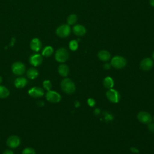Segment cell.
I'll return each mask as SVG.
<instances>
[{
	"label": "cell",
	"instance_id": "1",
	"mask_svg": "<svg viewBox=\"0 0 154 154\" xmlns=\"http://www.w3.org/2000/svg\"><path fill=\"white\" fill-rule=\"evenodd\" d=\"M61 87L62 90L68 94H71L75 91V84L69 78H65L61 81Z\"/></svg>",
	"mask_w": 154,
	"mask_h": 154
},
{
	"label": "cell",
	"instance_id": "5",
	"mask_svg": "<svg viewBox=\"0 0 154 154\" xmlns=\"http://www.w3.org/2000/svg\"><path fill=\"white\" fill-rule=\"evenodd\" d=\"M11 70L13 73L16 75H22L25 71V66L22 63L17 61L12 64Z\"/></svg>",
	"mask_w": 154,
	"mask_h": 154
},
{
	"label": "cell",
	"instance_id": "27",
	"mask_svg": "<svg viewBox=\"0 0 154 154\" xmlns=\"http://www.w3.org/2000/svg\"><path fill=\"white\" fill-rule=\"evenodd\" d=\"M148 129L152 133H154V123H150L148 124Z\"/></svg>",
	"mask_w": 154,
	"mask_h": 154
},
{
	"label": "cell",
	"instance_id": "9",
	"mask_svg": "<svg viewBox=\"0 0 154 154\" xmlns=\"http://www.w3.org/2000/svg\"><path fill=\"white\" fill-rule=\"evenodd\" d=\"M138 120L144 124H149L152 122V118L150 114L146 111H140L137 115Z\"/></svg>",
	"mask_w": 154,
	"mask_h": 154
},
{
	"label": "cell",
	"instance_id": "6",
	"mask_svg": "<svg viewBox=\"0 0 154 154\" xmlns=\"http://www.w3.org/2000/svg\"><path fill=\"white\" fill-rule=\"evenodd\" d=\"M106 96L108 100L113 103H117L120 99V95L119 93L112 88H110L106 91Z\"/></svg>",
	"mask_w": 154,
	"mask_h": 154
},
{
	"label": "cell",
	"instance_id": "23",
	"mask_svg": "<svg viewBox=\"0 0 154 154\" xmlns=\"http://www.w3.org/2000/svg\"><path fill=\"white\" fill-rule=\"evenodd\" d=\"M69 48L70 50L74 51H76L78 48V42L76 40H73L72 41H70L69 42Z\"/></svg>",
	"mask_w": 154,
	"mask_h": 154
},
{
	"label": "cell",
	"instance_id": "3",
	"mask_svg": "<svg viewBox=\"0 0 154 154\" xmlns=\"http://www.w3.org/2000/svg\"><path fill=\"white\" fill-rule=\"evenodd\" d=\"M126 64V60L121 56H115L111 61V65L116 69L123 68Z\"/></svg>",
	"mask_w": 154,
	"mask_h": 154
},
{
	"label": "cell",
	"instance_id": "25",
	"mask_svg": "<svg viewBox=\"0 0 154 154\" xmlns=\"http://www.w3.org/2000/svg\"><path fill=\"white\" fill-rule=\"evenodd\" d=\"M22 154H35V152L32 147H26L22 150Z\"/></svg>",
	"mask_w": 154,
	"mask_h": 154
},
{
	"label": "cell",
	"instance_id": "17",
	"mask_svg": "<svg viewBox=\"0 0 154 154\" xmlns=\"http://www.w3.org/2000/svg\"><path fill=\"white\" fill-rule=\"evenodd\" d=\"M58 73L62 76H64V77H66L69 74V67L66 65V64H60L59 66H58Z\"/></svg>",
	"mask_w": 154,
	"mask_h": 154
},
{
	"label": "cell",
	"instance_id": "26",
	"mask_svg": "<svg viewBox=\"0 0 154 154\" xmlns=\"http://www.w3.org/2000/svg\"><path fill=\"white\" fill-rule=\"evenodd\" d=\"M87 103L90 106H94L95 105V100L92 98H89L87 100Z\"/></svg>",
	"mask_w": 154,
	"mask_h": 154
},
{
	"label": "cell",
	"instance_id": "2",
	"mask_svg": "<svg viewBox=\"0 0 154 154\" xmlns=\"http://www.w3.org/2000/svg\"><path fill=\"white\" fill-rule=\"evenodd\" d=\"M69 58V53L67 49L64 48H59L55 53V58L59 63H64Z\"/></svg>",
	"mask_w": 154,
	"mask_h": 154
},
{
	"label": "cell",
	"instance_id": "35",
	"mask_svg": "<svg viewBox=\"0 0 154 154\" xmlns=\"http://www.w3.org/2000/svg\"><path fill=\"white\" fill-rule=\"evenodd\" d=\"M75 106L76 107H78V106H80L79 102L78 101H76V102H75Z\"/></svg>",
	"mask_w": 154,
	"mask_h": 154
},
{
	"label": "cell",
	"instance_id": "33",
	"mask_svg": "<svg viewBox=\"0 0 154 154\" xmlns=\"http://www.w3.org/2000/svg\"><path fill=\"white\" fill-rule=\"evenodd\" d=\"M100 110L99 109H98V108L95 109L94 111V114H95L96 115L99 114H100Z\"/></svg>",
	"mask_w": 154,
	"mask_h": 154
},
{
	"label": "cell",
	"instance_id": "28",
	"mask_svg": "<svg viewBox=\"0 0 154 154\" xmlns=\"http://www.w3.org/2000/svg\"><path fill=\"white\" fill-rule=\"evenodd\" d=\"M111 64L106 63H105V64L103 65V68L105 69H106V70H108V69H109L111 68Z\"/></svg>",
	"mask_w": 154,
	"mask_h": 154
},
{
	"label": "cell",
	"instance_id": "37",
	"mask_svg": "<svg viewBox=\"0 0 154 154\" xmlns=\"http://www.w3.org/2000/svg\"><path fill=\"white\" fill-rule=\"evenodd\" d=\"M152 58L154 60V52H153V54H152Z\"/></svg>",
	"mask_w": 154,
	"mask_h": 154
},
{
	"label": "cell",
	"instance_id": "24",
	"mask_svg": "<svg viewBox=\"0 0 154 154\" xmlns=\"http://www.w3.org/2000/svg\"><path fill=\"white\" fill-rule=\"evenodd\" d=\"M43 86L45 90L49 91L52 88V83L49 80H45L43 82Z\"/></svg>",
	"mask_w": 154,
	"mask_h": 154
},
{
	"label": "cell",
	"instance_id": "34",
	"mask_svg": "<svg viewBox=\"0 0 154 154\" xmlns=\"http://www.w3.org/2000/svg\"><path fill=\"white\" fill-rule=\"evenodd\" d=\"M149 2H150V4L151 5V6L154 7V0H149Z\"/></svg>",
	"mask_w": 154,
	"mask_h": 154
},
{
	"label": "cell",
	"instance_id": "4",
	"mask_svg": "<svg viewBox=\"0 0 154 154\" xmlns=\"http://www.w3.org/2000/svg\"><path fill=\"white\" fill-rule=\"evenodd\" d=\"M70 33V28L68 24H63L59 26L57 30V35L61 38H65L69 35Z\"/></svg>",
	"mask_w": 154,
	"mask_h": 154
},
{
	"label": "cell",
	"instance_id": "31",
	"mask_svg": "<svg viewBox=\"0 0 154 154\" xmlns=\"http://www.w3.org/2000/svg\"><path fill=\"white\" fill-rule=\"evenodd\" d=\"M105 119H107V120H112V119H113V117H112L111 114H106V116L105 117Z\"/></svg>",
	"mask_w": 154,
	"mask_h": 154
},
{
	"label": "cell",
	"instance_id": "13",
	"mask_svg": "<svg viewBox=\"0 0 154 154\" xmlns=\"http://www.w3.org/2000/svg\"><path fill=\"white\" fill-rule=\"evenodd\" d=\"M73 32L77 36H83L86 33V29L83 25L77 24L73 27Z\"/></svg>",
	"mask_w": 154,
	"mask_h": 154
},
{
	"label": "cell",
	"instance_id": "7",
	"mask_svg": "<svg viewBox=\"0 0 154 154\" xmlns=\"http://www.w3.org/2000/svg\"><path fill=\"white\" fill-rule=\"evenodd\" d=\"M46 99L49 102L57 103L60 101L61 97L58 93L55 91L49 90L46 94Z\"/></svg>",
	"mask_w": 154,
	"mask_h": 154
},
{
	"label": "cell",
	"instance_id": "20",
	"mask_svg": "<svg viewBox=\"0 0 154 154\" xmlns=\"http://www.w3.org/2000/svg\"><path fill=\"white\" fill-rule=\"evenodd\" d=\"M10 94V91L8 89L3 86L0 85V98H6Z\"/></svg>",
	"mask_w": 154,
	"mask_h": 154
},
{
	"label": "cell",
	"instance_id": "21",
	"mask_svg": "<svg viewBox=\"0 0 154 154\" xmlns=\"http://www.w3.org/2000/svg\"><path fill=\"white\" fill-rule=\"evenodd\" d=\"M53 52H54L53 48L50 46H46L43 49V52H42V55L44 57H50L52 54Z\"/></svg>",
	"mask_w": 154,
	"mask_h": 154
},
{
	"label": "cell",
	"instance_id": "36",
	"mask_svg": "<svg viewBox=\"0 0 154 154\" xmlns=\"http://www.w3.org/2000/svg\"><path fill=\"white\" fill-rule=\"evenodd\" d=\"M2 77L0 76V84L2 83Z\"/></svg>",
	"mask_w": 154,
	"mask_h": 154
},
{
	"label": "cell",
	"instance_id": "38",
	"mask_svg": "<svg viewBox=\"0 0 154 154\" xmlns=\"http://www.w3.org/2000/svg\"><path fill=\"white\" fill-rule=\"evenodd\" d=\"M153 122H154V116H153Z\"/></svg>",
	"mask_w": 154,
	"mask_h": 154
},
{
	"label": "cell",
	"instance_id": "32",
	"mask_svg": "<svg viewBox=\"0 0 154 154\" xmlns=\"http://www.w3.org/2000/svg\"><path fill=\"white\" fill-rule=\"evenodd\" d=\"M37 105L39 106H42L44 105V102L42 101V100H39L38 102H37Z\"/></svg>",
	"mask_w": 154,
	"mask_h": 154
},
{
	"label": "cell",
	"instance_id": "12",
	"mask_svg": "<svg viewBox=\"0 0 154 154\" xmlns=\"http://www.w3.org/2000/svg\"><path fill=\"white\" fill-rule=\"evenodd\" d=\"M29 61L32 66L37 67L38 66H40L42 63L43 58L39 54H34L29 57Z\"/></svg>",
	"mask_w": 154,
	"mask_h": 154
},
{
	"label": "cell",
	"instance_id": "10",
	"mask_svg": "<svg viewBox=\"0 0 154 154\" xmlns=\"http://www.w3.org/2000/svg\"><path fill=\"white\" fill-rule=\"evenodd\" d=\"M153 66V62L152 60L150 58H145L143 60H142L140 64V68L144 70V71H148L150 70Z\"/></svg>",
	"mask_w": 154,
	"mask_h": 154
},
{
	"label": "cell",
	"instance_id": "30",
	"mask_svg": "<svg viewBox=\"0 0 154 154\" xmlns=\"http://www.w3.org/2000/svg\"><path fill=\"white\" fill-rule=\"evenodd\" d=\"M2 154H14V153H13V152L12 150L8 149V150H5L3 152Z\"/></svg>",
	"mask_w": 154,
	"mask_h": 154
},
{
	"label": "cell",
	"instance_id": "29",
	"mask_svg": "<svg viewBox=\"0 0 154 154\" xmlns=\"http://www.w3.org/2000/svg\"><path fill=\"white\" fill-rule=\"evenodd\" d=\"M130 150H131V151L132 152H134V153H138V152H139L137 148L134 147H131V148H130Z\"/></svg>",
	"mask_w": 154,
	"mask_h": 154
},
{
	"label": "cell",
	"instance_id": "22",
	"mask_svg": "<svg viewBox=\"0 0 154 154\" xmlns=\"http://www.w3.org/2000/svg\"><path fill=\"white\" fill-rule=\"evenodd\" d=\"M77 19H78V17H77V16L75 14H70L67 19V24L69 25H73L75 24L76 21H77Z\"/></svg>",
	"mask_w": 154,
	"mask_h": 154
},
{
	"label": "cell",
	"instance_id": "8",
	"mask_svg": "<svg viewBox=\"0 0 154 154\" xmlns=\"http://www.w3.org/2000/svg\"><path fill=\"white\" fill-rule=\"evenodd\" d=\"M6 143L10 148H17L20 144V139L17 135H11L7 138Z\"/></svg>",
	"mask_w": 154,
	"mask_h": 154
},
{
	"label": "cell",
	"instance_id": "16",
	"mask_svg": "<svg viewBox=\"0 0 154 154\" xmlns=\"http://www.w3.org/2000/svg\"><path fill=\"white\" fill-rule=\"evenodd\" d=\"M97 57L99 60L102 61H107L111 58L110 53L105 50L100 51L97 54Z\"/></svg>",
	"mask_w": 154,
	"mask_h": 154
},
{
	"label": "cell",
	"instance_id": "11",
	"mask_svg": "<svg viewBox=\"0 0 154 154\" xmlns=\"http://www.w3.org/2000/svg\"><path fill=\"white\" fill-rule=\"evenodd\" d=\"M28 94L32 97H41L44 94L43 90L38 87H34L28 90Z\"/></svg>",
	"mask_w": 154,
	"mask_h": 154
},
{
	"label": "cell",
	"instance_id": "18",
	"mask_svg": "<svg viewBox=\"0 0 154 154\" xmlns=\"http://www.w3.org/2000/svg\"><path fill=\"white\" fill-rule=\"evenodd\" d=\"M27 76L30 79H34L36 78L38 75V70L35 68H30L27 71Z\"/></svg>",
	"mask_w": 154,
	"mask_h": 154
},
{
	"label": "cell",
	"instance_id": "19",
	"mask_svg": "<svg viewBox=\"0 0 154 154\" xmlns=\"http://www.w3.org/2000/svg\"><path fill=\"white\" fill-rule=\"evenodd\" d=\"M103 84L105 88L110 89L112 88V87L114 86V81L112 78L107 76L103 79Z\"/></svg>",
	"mask_w": 154,
	"mask_h": 154
},
{
	"label": "cell",
	"instance_id": "15",
	"mask_svg": "<svg viewBox=\"0 0 154 154\" xmlns=\"http://www.w3.org/2000/svg\"><path fill=\"white\" fill-rule=\"evenodd\" d=\"M28 83V81L25 78L23 77H19L16 78L14 81V85L17 88H23Z\"/></svg>",
	"mask_w": 154,
	"mask_h": 154
},
{
	"label": "cell",
	"instance_id": "14",
	"mask_svg": "<svg viewBox=\"0 0 154 154\" xmlns=\"http://www.w3.org/2000/svg\"><path fill=\"white\" fill-rule=\"evenodd\" d=\"M30 48L32 51L38 52L42 48V43L38 38H34L30 42Z\"/></svg>",
	"mask_w": 154,
	"mask_h": 154
}]
</instances>
